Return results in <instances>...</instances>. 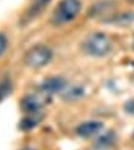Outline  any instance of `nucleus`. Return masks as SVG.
<instances>
[{
  "mask_svg": "<svg viewBox=\"0 0 134 150\" xmlns=\"http://www.w3.org/2000/svg\"><path fill=\"white\" fill-rule=\"evenodd\" d=\"M23 150H35V149H24Z\"/></svg>",
  "mask_w": 134,
  "mask_h": 150,
  "instance_id": "obj_14",
  "label": "nucleus"
},
{
  "mask_svg": "<svg viewBox=\"0 0 134 150\" xmlns=\"http://www.w3.org/2000/svg\"><path fill=\"white\" fill-rule=\"evenodd\" d=\"M7 38L3 34L0 33V56H2V54L6 52L7 48Z\"/></svg>",
  "mask_w": 134,
  "mask_h": 150,
  "instance_id": "obj_12",
  "label": "nucleus"
},
{
  "mask_svg": "<svg viewBox=\"0 0 134 150\" xmlns=\"http://www.w3.org/2000/svg\"><path fill=\"white\" fill-rule=\"evenodd\" d=\"M51 1L52 0H31L30 6L26 10L24 17L21 19V23L25 24L32 21L42 13L43 9L46 8Z\"/></svg>",
  "mask_w": 134,
  "mask_h": 150,
  "instance_id": "obj_5",
  "label": "nucleus"
},
{
  "mask_svg": "<svg viewBox=\"0 0 134 150\" xmlns=\"http://www.w3.org/2000/svg\"><path fill=\"white\" fill-rule=\"evenodd\" d=\"M11 89V83L9 81H3L0 83V103L10 93Z\"/></svg>",
  "mask_w": 134,
  "mask_h": 150,
  "instance_id": "obj_11",
  "label": "nucleus"
},
{
  "mask_svg": "<svg viewBox=\"0 0 134 150\" xmlns=\"http://www.w3.org/2000/svg\"><path fill=\"white\" fill-rule=\"evenodd\" d=\"M44 104L43 99L36 95H26L21 99L20 105L22 111L28 114L38 113Z\"/></svg>",
  "mask_w": 134,
  "mask_h": 150,
  "instance_id": "obj_4",
  "label": "nucleus"
},
{
  "mask_svg": "<svg viewBox=\"0 0 134 150\" xmlns=\"http://www.w3.org/2000/svg\"><path fill=\"white\" fill-rule=\"evenodd\" d=\"M115 141V136L112 134H107L105 135L100 137V138L96 142V145L99 147L104 148L107 146H110Z\"/></svg>",
  "mask_w": 134,
  "mask_h": 150,
  "instance_id": "obj_10",
  "label": "nucleus"
},
{
  "mask_svg": "<svg viewBox=\"0 0 134 150\" xmlns=\"http://www.w3.org/2000/svg\"><path fill=\"white\" fill-rule=\"evenodd\" d=\"M112 44L104 34L93 33L83 41L82 49L86 55L93 57H103L110 52Z\"/></svg>",
  "mask_w": 134,
  "mask_h": 150,
  "instance_id": "obj_2",
  "label": "nucleus"
},
{
  "mask_svg": "<svg viewBox=\"0 0 134 150\" xmlns=\"http://www.w3.org/2000/svg\"><path fill=\"white\" fill-rule=\"evenodd\" d=\"M84 95V90L79 86H74L69 88L63 95V98L68 101L78 100Z\"/></svg>",
  "mask_w": 134,
  "mask_h": 150,
  "instance_id": "obj_9",
  "label": "nucleus"
},
{
  "mask_svg": "<svg viewBox=\"0 0 134 150\" xmlns=\"http://www.w3.org/2000/svg\"><path fill=\"white\" fill-rule=\"evenodd\" d=\"M129 2H131V3H134V0H127Z\"/></svg>",
  "mask_w": 134,
  "mask_h": 150,
  "instance_id": "obj_13",
  "label": "nucleus"
},
{
  "mask_svg": "<svg viewBox=\"0 0 134 150\" xmlns=\"http://www.w3.org/2000/svg\"><path fill=\"white\" fill-rule=\"evenodd\" d=\"M81 8L79 0H61L53 11L50 22L56 27L65 25L77 17Z\"/></svg>",
  "mask_w": 134,
  "mask_h": 150,
  "instance_id": "obj_1",
  "label": "nucleus"
},
{
  "mask_svg": "<svg viewBox=\"0 0 134 150\" xmlns=\"http://www.w3.org/2000/svg\"><path fill=\"white\" fill-rule=\"evenodd\" d=\"M66 81L62 77H49L42 82L40 89L45 95H53L64 89Z\"/></svg>",
  "mask_w": 134,
  "mask_h": 150,
  "instance_id": "obj_6",
  "label": "nucleus"
},
{
  "mask_svg": "<svg viewBox=\"0 0 134 150\" xmlns=\"http://www.w3.org/2000/svg\"><path fill=\"white\" fill-rule=\"evenodd\" d=\"M103 124L102 122L97 120H90L82 123L76 128V133L82 138H90L99 133L103 128Z\"/></svg>",
  "mask_w": 134,
  "mask_h": 150,
  "instance_id": "obj_7",
  "label": "nucleus"
},
{
  "mask_svg": "<svg viewBox=\"0 0 134 150\" xmlns=\"http://www.w3.org/2000/svg\"><path fill=\"white\" fill-rule=\"evenodd\" d=\"M41 116L39 113H35V114H29L27 117L24 118L21 121L19 127L21 131H29L32 130L34 127L37 126L39 124L41 120Z\"/></svg>",
  "mask_w": 134,
  "mask_h": 150,
  "instance_id": "obj_8",
  "label": "nucleus"
},
{
  "mask_svg": "<svg viewBox=\"0 0 134 150\" xmlns=\"http://www.w3.org/2000/svg\"><path fill=\"white\" fill-rule=\"evenodd\" d=\"M53 52L45 45H36L28 49L24 56V63L32 69H39L51 61Z\"/></svg>",
  "mask_w": 134,
  "mask_h": 150,
  "instance_id": "obj_3",
  "label": "nucleus"
}]
</instances>
